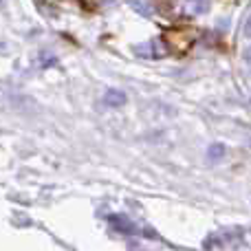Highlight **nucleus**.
I'll list each match as a JSON object with an SVG mask.
<instances>
[{
	"mask_svg": "<svg viewBox=\"0 0 251 251\" xmlns=\"http://www.w3.org/2000/svg\"><path fill=\"white\" fill-rule=\"evenodd\" d=\"M104 104L106 106H113V108H119V106L126 104V93L117 91V88H110V91L104 95Z\"/></svg>",
	"mask_w": 251,
	"mask_h": 251,
	"instance_id": "nucleus-2",
	"label": "nucleus"
},
{
	"mask_svg": "<svg viewBox=\"0 0 251 251\" xmlns=\"http://www.w3.org/2000/svg\"><path fill=\"white\" fill-rule=\"evenodd\" d=\"M108 221H110V225H113V229H117L119 234L130 236V234H134V231H137V227H134V223H132V221H128V218H126V216H119V214H115V216H110Z\"/></svg>",
	"mask_w": 251,
	"mask_h": 251,
	"instance_id": "nucleus-1",
	"label": "nucleus"
},
{
	"mask_svg": "<svg viewBox=\"0 0 251 251\" xmlns=\"http://www.w3.org/2000/svg\"><path fill=\"white\" fill-rule=\"evenodd\" d=\"M225 156V146L223 143H212V146L207 148V159L209 161H218Z\"/></svg>",
	"mask_w": 251,
	"mask_h": 251,
	"instance_id": "nucleus-3",
	"label": "nucleus"
},
{
	"mask_svg": "<svg viewBox=\"0 0 251 251\" xmlns=\"http://www.w3.org/2000/svg\"><path fill=\"white\" fill-rule=\"evenodd\" d=\"M243 57H245V62H247V64H251V47H249V49H245Z\"/></svg>",
	"mask_w": 251,
	"mask_h": 251,
	"instance_id": "nucleus-5",
	"label": "nucleus"
},
{
	"mask_svg": "<svg viewBox=\"0 0 251 251\" xmlns=\"http://www.w3.org/2000/svg\"><path fill=\"white\" fill-rule=\"evenodd\" d=\"M245 35L251 40V16L247 18V22H245Z\"/></svg>",
	"mask_w": 251,
	"mask_h": 251,
	"instance_id": "nucleus-4",
	"label": "nucleus"
}]
</instances>
